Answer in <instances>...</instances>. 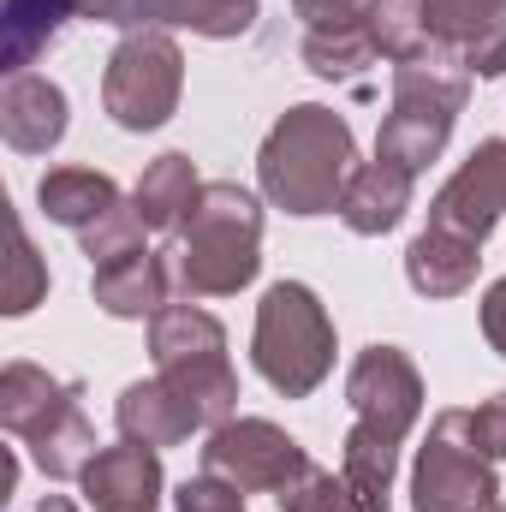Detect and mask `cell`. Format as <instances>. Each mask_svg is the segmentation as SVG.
I'll return each mask as SVG.
<instances>
[{
  "label": "cell",
  "instance_id": "6da1fadb",
  "mask_svg": "<svg viewBox=\"0 0 506 512\" xmlns=\"http://www.w3.org/2000/svg\"><path fill=\"white\" fill-rule=\"evenodd\" d=\"M352 173H358L352 126L334 108H316V102L286 108L274 120V131L262 137V155H256L262 197L286 215H334Z\"/></svg>",
  "mask_w": 506,
  "mask_h": 512
},
{
  "label": "cell",
  "instance_id": "7a4b0ae2",
  "mask_svg": "<svg viewBox=\"0 0 506 512\" xmlns=\"http://www.w3.org/2000/svg\"><path fill=\"white\" fill-rule=\"evenodd\" d=\"M167 274L185 298H233L262 268V203L233 179H209L185 227L167 239Z\"/></svg>",
  "mask_w": 506,
  "mask_h": 512
},
{
  "label": "cell",
  "instance_id": "3957f363",
  "mask_svg": "<svg viewBox=\"0 0 506 512\" xmlns=\"http://www.w3.org/2000/svg\"><path fill=\"white\" fill-rule=\"evenodd\" d=\"M78 393H84L78 382H60L24 358H12L0 370V429L18 447H30V459L48 483H78L84 465L96 459V429H90Z\"/></svg>",
  "mask_w": 506,
  "mask_h": 512
},
{
  "label": "cell",
  "instance_id": "277c9868",
  "mask_svg": "<svg viewBox=\"0 0 506 512\" xmlns=\"http://www.w3.org/2000/svg\"><path fill=\"white\" fill-rule=\"evenodd\" d=\"M465 96H471V66H465L459 48L435 42L429 54L393 66V108L376 131V155L423 173L447 149L453 120L465 114Z\"/></svg>",
  "mask_w": 506,
  "mask_h": 512
},
{
  "label": "cell",
  "instance_id": "5b68a950",
  "mask_svg": "<svg viewBox=\"0 0 506 512\" xmlns=\"http://www.w3.org/2000/svg\"><path fill=\"white\" fill-rule=\"evenodd\" d=\"M149 358H155V376L197 411L203 429H221L227 417H239V376L227 364V328L209 310H197L191 298L149 316Z\"/></svg>",
  "mask_w": 506,
  "mask_h": 512
},
{
  "label": "cell",
  "instance_id": "8992f818",
  "mask_svg": "<svg viewBox=\"0 0 506 512\" xmlns=\"http://www.w3.org/2000/svg\"><path fill=\"white\" fill-rule=\"evenodd\" d=\"M256 376L286 393L304 399L328 382L334 370V322L322 310V298L304 280H274L256 304V334H251Z\"/></svg>",
  "mask_w": 506,
  "mask_h": 512
},
{
  "label": "cell",
  "instance_id": "52a82bcc",
  "mask_svg": "<svg viewBox=\"0 0 506 512\" xmlns=\"http://www.w3.org/2000/svg\"><path fill=\"white\" fill-rule=\"evenodd\" d=\"M179 96H185V54H179V42L161 24L126 30L120 48L108 54V72H102L108 120L126 131H155L179 114Z\"/></svg>",
  "mask_w": 506,
  "mask_h": 512
},
{
  "label": "cell",
  "instance_id": "ba28073f",
  "mask_svg": "<svg viewBox=\"0 0 506 512\" xmlns=\"http://www.w3.org/2000/svg\"><path fill=\"white\" fill-rule=\"evenodd\" d=\"M411 512H501L495 459L459 429V411L429 423V441L411 465Z\"/></svg>",
  "mask_w": 506,
  "mask_h": 512
},
{
  "label": "cell",
  "instance_id": "9c48e42d",
  "mask_svg": "<svg viewBox=\"0 0 506 512\" xmlns=\"http://www.w3.org/2000/svg\"><path fill=\"white\" fill-rule=\"evenodd\" d=\"M203 471L239 495H280L310 471V453L268 417H227L203 441Z\"/></svg>",
  "mask_w": 506,
  "mask_h": 512
},
{
  "label": "cell",
  "instance_id": "30bf717a",
  "mask_svg": "<svg viewBox=\"0 0 506 512\" xmlns=\"http://www.w3.org/2000/svg\"><path fill=\"white\" fill-rule=\"evenodd\" d=\"M346 399H352V423L370 429L381 441H405L423 417V376L399 346H364L346 370Z\"/></svg>",
  "mask_w": 506,
  "mask_h": 512
},
{
  "label": "cell",
  "instance_id": "8fae6325",
  "mask_svg": "<svg viewBox=\"0 0 506 512\" xmlns=\"http://www.w3.org/2000/svg\"><path fill=\"white\" fill-rule=\"evenodd\" d=\"M501 215H506V143L501 137H483L459 161V173L435 191L429 233H447V239H465V245L483 251Z\"/></svg>",
  "mask_w": 506,
  "mask_h": 512
},
{
  "label": "cell",
  "instance_id": "7c38bea8",
  "mask_svg": "<svg viewBox=\"0 0 506 512\" xmlns=\"http://www.w3.org/2000/svg\"><path fill=\"white\" fill-rule=\"evenodd\" d=\"M84 501L96 512H155L161 507V453L155 447H137V441H120V447H102L90 465H84Z\"/></svg>",
  "mask_w": 506,
  "mask_h": 512
},
{
  "label": "cell",
  "instance_id": "4fadbf2b",
  "mask_svg": "<svg viewBox=\"0 0 506 512\" xmlns=\"http://www.w3.org/2000/svg\"><path fill=\"white\" fill-rule=\"evenodd\" d=\"M0 137L18 155H48L66 137V90L42 72H18L0 90Z\"/></svg>",
  "mask_w": 506,
  "mask_h": 512
},
{
  "label": "cell",
  "instance_id": "5bb4252c",
  "mask_svg": "<svg viewBox=\"0 0 506 512\" xmlns=\"http://www.w3.org/2000/svg\"><path fill=\"white\" fill-rule=\"evenodd\" d=\"M167 292H173V274H167V256H155V251H126V256H114V262H102V268H90V298L114 322L161 316Z\"/></svg>",
  "mask_w": 506,
  "mask_h": 512
},
{
  "label": "cell",
  "instance_id": "9a60e30c",
  "mask_svg": "<svg viewBox=\"0 0 506 512\" xmlns=\"http://www.w3.org/2000/svg\"><path fill=\"white\" fill-rule=\"evenodd\" d=\"M411 191H417V173L411 167H399V161H358V173H352V185H346V197H340V221L358 233V239H381V233H393L399 221H405V209H411Z\"/></svg>",
  "mask_w": 506,
  "mask_h": 512
},
{
  "label": "cell",
  "instance_id": "2e32d148",
  "mask_svg": "<svg viewBox=\"0 0 506 512\" xmlns=\"http://www.w3.org/2000/svg\"><path fill=\"white\" fill-rule=\"evenodd\" d=\"M114 423H120V441H137V447H179V441H191L203 423H197V411L173 393V387L161 382V376H149V382H131L120 393V405H114Z\"/></svg>",
  "mask_w": 506,
  "mask_h": 512
},
{
  "label": "cell",
  "instance_id": "e0dca14e",
  "mask_svg": "<svg viewBox=\"0 0 506 512\" xmlns=\"http://www.w3.org/2000/svg\"><path fill=\"white\" fill-rule=\"evenodd\" d=\"M197 197H203V179H197L191 155H179V149H173V155H155V161L143 167L137 191H131L143 227H149V233H167V239L185 227V215L197 209Z\"/></svg>",
  "mask_w": 506,
  "mask_h": 512
},
{
  "label": "cell",
  "instance_id": "ac0fdd59",
  "mask_svg": "<svg viewBox=\"0 0 506 512\" xmlns=\"http://www.w3.org/2000/svg\"><path fill=\"white\" fill-rule=\"evenodd\" d=\"M36 203H42L48 221L84 233V227H96L102 215H114L126 197H120V185H114L108 173H96V167H54V173H42Z\"/></svg>",
  "mask_w": 506,
  "mask_h": 512
},
{
  "label": "cell",
  "instance_id": "d6986e66",
  "mask_svg": "<svg viewBox=\"0 0 506 512\" xmlns=\"http://www.w3.org/2000/svg\"><path fill=\"white\" fill-rule=\"evenodd\" d=\"M477 262H483L477 245L423 227V233L411 239V251H405V280H411V292H423V298H459V292H471Z\"/></svg>",
  "mask_w": 506,
  "mask_h": 512
},
{
  "label": "cell",
  "instance_id": "ffe728a7",
  "mask_svg": "<svg viewBox=\"0 0 506 512\" xmlns=\"http://www.w3.org/2000/svg\"><path fill=\"white\" fill-rule=\"evenodd\" d=\"M78 12V0H6V78L30 72L36 54H48V42L66 30V18Z\"/></svg>",
  "mask_w": 506,
  "mask_h": 512
},
{
  "label": "cell",
  "instance_id": "44dd1931",
  "mask_svg": "<svg viewBox=\"0 0 506 512\" xmlns=\"http://www.w3.org/2000/svg\"><path fill=\"white\" fill-rule=\"evenodd\" d=\"M376 60V42H370V24H364V12L358 18H346V24H316V30H304V66L316 72V78H358L364 66Z\"/></svg>",
  "mask_w": 506,
  "mask_h": 512
},
{
  "label": "cell",
  "instance_id": "7402d4cb",
  "mask_svg": "<svg viewBox=\"0 0 506 512\" xmlns=\"http://www.w3.org/2000/svg\"><path fill=\"white\" fill-rule=\"evenodd\" d=\"M364 24H370L376 54L393 60V66H405V60H417V54L435 48L423 0H364Z\"/></svg>",
  "mask_w": 506,
  "mask_h": 512
},
{
  "label": "cell",
  "instance_id": "603a6c76",
  "mask_svg": "<svg viewBox=\"0 0 506 512\" xmlns=\"http://www.w3.org/2000/svg\"><path fill=\"white\" fill-rule=\"evenodd\" d=\"M274 501H280V512H387V501L352 489L346 477H334V471L316 465V459H310V471H304L292 489H280Z\"/></svg>",
  "mask_w": 506,
  "mask_h": 512
},
{
  "label": "cell",
  "instance_id": "cb8c5ba5",
  "mask_svg": "<svg viewBox=\"0 0 506 512\" xmlns=\"http://www.w3.org/2000/svg\"><path fill=\"white\" fill-rule=\"evenodd\" d=\"M393 471H399V447L352 423V429H346V453H340V477H346L352 489L387 501V495H393Z\"/></svg>",
  "mask_w": 506,
  "mask_h": 512
},
{
  "label": "cell",
  "instance_id": "d4e9b609",
  "mask_svg": "<svg viewBox=\"0 0 506 512\" xmlns=\"http://www.w3.org/2000/svg\"><path fill=\"white\" fill-rule=\"evenodd\" d=\"M48 298V262L36 256L30 233L12 227V262H6V286H0V310L6 316H30Z\"/></svg>",
  "mask_w": 506,
  "mask_h": 512
},
{
  "label": "cell",
  "instance_id": "484cf974",
  "mask_svg": "<svg viewBox=\"0 0 506 512\" xmlns=\"http://www.w3.org/2000/svg\"><path fill=\"white\" fill-rule=\"evenodd\" d=\"M256 18V0H167V24H185L209 42L245 36Z\"/></svg>",
  "mask_w": 506,
  "mask_h": 512
},
{
  "label": "cell",
  "instance_id": "4316f807",
  "mask_svg": "<svg viewBox=\"0 0 506 512\" xmlns=\"http://www.w3.org/2000/svg\"><path fill=\"white\" fill-rule=\"evenodd\" d=\"M423 12H429V36L441 48H465L477 30H489L501 18L506 0H423Z\"/></svg>",
  "mask_w": 506,
  "mask_h": 512
},
{
  "label": "cell",
  "instance_id": "83f0119b",
  "mask_svg": "<svg viewBox=\"0 0 506 512\" xmlns=\"http://www.w3.org/2000/svg\"><path fill=\"white\" fill-rule=\"evenodd\" d=\"M143 215H137V203H120L114 215H102L96 227H84L78 233V245H84V256H90V268H102V262H114V256L126 251H143Z\"/></svg>",
  "mask_w": 506,
  "mask_h": 512
},
{
  "label": "cell",
  "instance_id": "f1b7e54d",
  "mask_svg": "<svg viewBox=\"0 0 506 512\" xmlns=\"http://www.w3.org/2000/svg\"><path fill=\"white\" fill-rule=\"evenodd\" d=\"M453 411H459V429H465V435L495 459V465H501V459H506V393L483 399L477 411H465V405H453Z\"/></svg>",
  "mask_w": 506,
  "mask_h": 512
},
{
  "label": "cell",
  "instance_id": "f546056e",
  "mask_svg": "<svg viewBox=\"0 0 506 512\" xmlns=\"http://www.w3.org/2000/svg\"><path fill=\"white\" fill-rule=\"evenodd\" d=\"M173 507H179V512H245V495H239L233 483H221V477L197 471V477H185V483H179Z\"/></svg>",
  "mask_w": 506,
  "mask_h": 512
},
{
  "label": "cell",
  "instance_id": "4dcf8cb0",
  "mask_svg": "<svg viewBox=\"0 0 506 512\" xmlns=\"http://www.w3.org/2000/svg\"><path fill=\"white\" fill-rule=\"evenodd\" d=\"M84 18H102V24H126V30H143V24H167V0H78Z\"/></svg>",
  "mask_w": 506,
  "mask_h": 512
},
{
  "label": "cell",
  "instance_id": "1f68e13d",
  "mask_svg": "<svg viewBox=\"0 0 506 512\" xmlns=\"http://www.w3.org/2000/svg\"><path fill=\"white\" fill-rule=\"evenodd\" d=\"M459 54H465V66H471V78H506V12L489 30H477Z\"/></svg>",
  "mask_w": 506,
  "mask_h": 512
},
{
  "label": "cell",
  "instance_id": "d6a6232c",
  "mask_svg": "<svg viewBox=\"0 0 506 512\" xmlns=\"http://www.w3.org/2000/svg\"><path fill=\"white\" fill-rule=\"evenodd\" d=\"M292 12L304 18V30H316V24H346V18H358L364 0H292Z\"/></svg>",
  "mask_w": 506,
  "mask_h": 512
},
{
  "label": "cell",
  "instance_id": "836d02e7",
  "mask_svg": "<svg viewBox=\"0 0 506 512\" xmlns=\"http://www.w3.org/2000/svg\"><path fill=\"white\" fill-rule=\"evenodd\" d=\"M483 340H489V346L506 358V274L489 286V292H483Z\"/></svg>",
  "mask_w": 506,
  "mask_h": 512
},
{
  "label": "cell",
  "instance_id": "e575fe53",
  "mask_svg": "<svg viewBox=\"0 0 506 512\" xmlns=\"http://www.w3.org/2000/svg\"><path fill=\"white\" fill-rule=\"evenodd\" d=\"M36 512H78V507H72L66 495H42V507H36Z\"/></svg>",
  "mask_w": 506,
  "mask_h": 512
},
{
  "label": "cell",
  "instance_id": "d590c367",
  "mask_svg": "<svg viewBox=\"0 0 506 512\" xmlns=\"http://www.w3.org/2000/svg\"><path fill=\"white\" fill-rule=\"evenodd\" d=\"M501 512H506V507H501Z\"/></svg>",
  "mask_w": 506,
  "mask_h": 512
}]
</instances>
